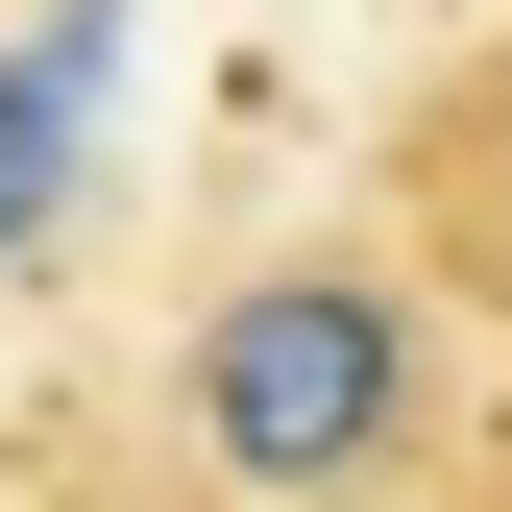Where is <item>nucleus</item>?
I'll return each mask as SVG.
<instances>
[{
  "instance_id": "nucleus-1",
  "label": "nucleus",
  "mask_w": 512,
  "mask_h": 512,
  "mask_svg": "<svg viewBox=\"0 0 512 512\" xmlns=\"http://www.w3.org/2000/svg\"><path fill=\"white\" fill-rule=\"evenodd\" d=\"M171 415H196V464L244 512H391V464L439 439V317L366 269V244H293V269L196 293Z\"/></svg>"
},
{
  "instance_id": "nucleus-2",
  "label": "nucleus",
  "mask_w": 512,
  "mask_h": 512,
  "mask_svg": "<svg viewBox=\"0 0 512 512\" xmlns=\"http://www.w3.org/2000/svg\"><path fill=\"white\" fill-rule=\"evenodd\" d=\"M98 98H122V0H49V25L0 49V244L74 196V122H98Z\"/></svg>"
}]
</instances>
